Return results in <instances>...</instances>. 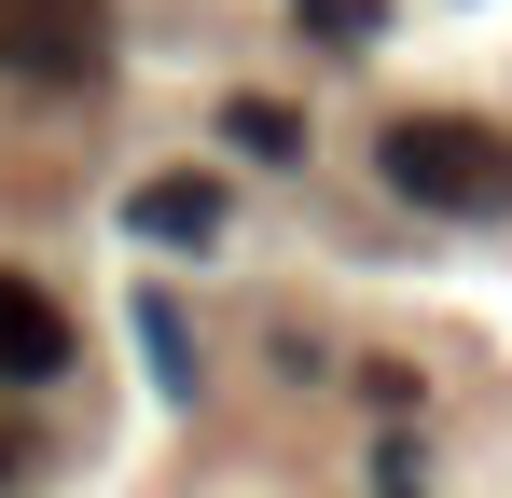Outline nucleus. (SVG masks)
<instances>
[{
    "mask_svg": "<svg viewBox=\"0 0 512 498\" xmlns=\"http://www.w3.org/2000/svg\"><path fill=\"white\" fill-rule=\"evenodd\" d=\"M125 222H139L153 249H208V236H222V180H208V166H194V180H139Z\"/></svg>",
    "mask_w": 512,
    "mask_h": 498,
    "instance_id": "nucleus-4",
    "label": "nucleus"
},
{
    "mask_svg": "<svg viewBox=\"0 0 512 498\" xmlns=\"http://www.w3.org/2000/svg\"><path fill=\"white\" fill-rule=\"evenodd\" d=\"M0 471H14V443H0Z\"/></svg>",
    "mask_w": 512,
    "mask_h": 498,
    "instance_id": "nucleus-6",
    "label": "nucleus"
},
{
    "mask_svg": "<svg viewBox=\"0 0 512 498\" xmlns=\"http://www.w3.org/2000/svg\"><path fill=\"white\" fill-rule=\"evenodd\" d=\"M0 56L42 83H97L111 70V0H0Z\"/></svg>",
    "mask_w": 512,
    "mask_h": 498,
    "instance_id": "nucleus-2",
    "label": "nucleus"
},
{
    "mask_svg": "<svg viewBox=\"0 0 512 498\" xmlns=\"http://www.w3.org/2000/svg\"><path fill=\"white\" fill-rule=\"evenodd\" d=\"M42 374H70V319H56L42 277L0 263V388H42Z\"/></svg>",
    "mask_w": 512,
    "mask_h": 498,
    "instance_id": "nucleus-3",
    "label": "nucleus"
},
{
    "mask_svg": "<svg viewBox=\"0 0 512 498\" xmlns=\"http://www.w3.org/2000/svg\"><path fill=\"white\" fill-rule=\"evenodd\" d=\"M374 166H388V194H416L443 222H499L512 208V125H471V111H402Z\"/></svg>",
    "mask_w": 512,
    "mask_h": 498,
    "instance_id": "nucleus-1",
    "label": "nucleus"
},
{
    "mask_svg": "<svg viewBox=\"0 0 512 498\" xmlns=\"http://www.w3.org/2000/svg\"><path fill=\"white\" fill-rule=\"evenodd\" d=\"M222 139H236V153H263V166H291V153H305V111H277V97H236V111H222Z\"/></svg>",
    "mask_w": 512,
    "mask_h": 498,
    "instance_id": "nucleus-5",
    "label": "nucleus"
}]
</instances>
